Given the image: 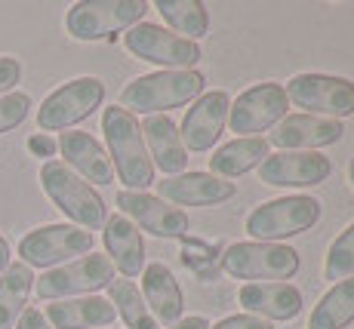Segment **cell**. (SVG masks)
<instances>
[{"instance_id": "cell-1", "label": "cell", "mask_w": 354, "mask_h": 329, "mask_svg": "<svg viewBox=\"0 0 354 329\" xmlns=\"http://www.w3.org/2000/svg\"><path fill=\"white\" fill-rule=\"evenodd\" d=\"M102 133H105L114 176L124 182V191H145L148 185H154V163L148 157L145 139H142V126L133 114L120 105L105 108Z\"/></svg>"}, {"instance_id": "cell-2", "label": "cell", "mask_w": 354, "mask_h": 329, "mask_svg": "<svg viewBox=\"0 0 354 329\" xmlns=\"http://www.w3.org/2000/svg\"><path fill=\"white\" fill-rule=\"evenodd\" d=\"M203 74L192 68V71H154L142 74V77L129 80L120 90V108L136 114H167L173 108H182L188 102H194L197 95H203Z\"/></svg>"}, {"instance_id": "cell-3", "label": "cell", "mask_w": 354, "mask_h": 329, "mask_svg": "<svg viewBox=\"0 0 354 329\" xmlns=\"http://www.w3.org/2000/svg\"><path fill=\"white\" fill-rule=\"evenodd\" d=\"M40 185H44L46 197L56 203V209L65 218H71V225L90 231V234L105 225L108 212L99 191L86 185L77 173H71L62 160H46L40 167Z\"/></svg>"}, {"instance_id": "cell-4", "label": "cell", "mask_w": 354, "mask_h": 329, "mask_svg": "<svg viewBox=\"0 0 354 329\" xmlns=\"http://www.w3.org/2000/svg\"><path fill=\"white\" fill-rule=\"evenodd\" d=\"M324 203L308 194H290L265 200L247 216V234L259 243H283L287 237L305 234L321 222Z\"/></svg>"}, {"instance_id": "cell-5", "label": "cell", "mask_w": 354, "mask_h": 329, "mask_svg": "<svg viewBox=\"0 0 354 329\" xmlns=\"http://www.w3.org/2000/svg\"><path fill=\"white\" fill-rule=\"evenodd\" d=\"M299 252L287 243L241 240L222 256V271L247 283H287L299 274Z\"/></svg>"}, {"instance_id": "cell-6", "label": "cell", "mask_w": 354, "mask_h": 329, "mask_svg": "<svg viewBox=\"0 0 354 329\" xmlns=\"http://www.w3.org/2000/svg\"><path fill=\"white\" fill-rule=\"evenodd\" d=\"M96 237L90 231L77 228V225H40V228L28 231L19 240V258L28 268H59V265L71 262V258H84L93 252Z\"/></svg>"}, {"instance_id": "cell-7", "label": "cell", "mask_w": 354, "mask_h": 329, "mask_svg": "<svg viewBox=\"0 0 354 329\" xmlns=\"http://www.w3.org/2000/svg\"><path fill=\"white\" fill-rule=\"evenodd\" d=\"M148 12L145 0H86L74 3L65 16V28L74 40H108L118 31H129Z\"/></svg>"}, {"instance_id": "cell-8", "label": "cell", "mask_w": 354, "mask_h": 329, "mask_svg": "<svg viewBox=\"0 0 354 329\" xmlns=\"http://www.w3.org/2000/svg\"><path fill=\"white\" fill-rule=\"evenodd\" d=\"M111 280H114L111 258L90 252L84 258H74V262L40 274V280H34V292L44 301L80 299V296H96L99 290H108Z\"/></svg>"}, {"instance_id": "cell-9", "label": "cell", "mask_w": 354, "mask_h": 329, "mask_svg": "<svg viewBox=\"0 0 354 329\" xmlns=\"http://www.w3.org/2000/svg\"><path fill=\"white\" fill-rule=\"evenodd\" d=\"M283 93L292 105L305 108V114H315V118L342 120L354 114V80L348 77L305 71L290 77Z\"/></svg>"}, {"instance_id": "cell-10", "label": "cell", "mask_w": 354, "mask_h": 329, "mask_svg": "<svg viewBox=\"0 0 354 329\" xmlns=\"http://www.w3.org/2000/svg\"><path fill=\"white\" fill-rule=\"evenodd\" d=\"M102 102H105V84L99 77H74L40 102L37 126L44 133H68L90 118Z\"/></svg>"}, {"instance_id": "cell-11", "label": "cell", "mask_w": 354, "mask_h": 329, "mask_svg": "<svg viewBox=\"0 0 354 329\" xmlns=\"http://www.w3.org/2000/svg\"><path fill=\"white\" fill-rule=\"evenodd\" d=\"M124 46L136 59L151 62L160 71H192L197 62L203 59L201 46L194 40H185L173 34L163 25L154 22H139L124 34Z\"/></svg>"}, {"instance_id": "cell-12", "label": "cell", "mask_w": 354, "mask_h": 329, "mask_svg": "<svg viewBox=\"0 0 354 329\" xmlns=\"http://www.w3.org/2000/svg\"><path fill=\"white\" fill-rule=\"evenodd\" d=\"M287 108H290V99L283 93V86L265 80V84L243 90L231 102L228 126H231V133H237V139H253V135L274 129L277 123L287 118Z\"/></svg>"}, {"instance_id": "cell-13", "label": "cell", "mask_w": 354, "mask_h": 329, "mask_svg": "<svg viewBox=\"0 0 354 329\" xmlns=\"http://www.w3.org/2000/svg\"><path fill=\"white\" fill-rule=\"evenodd\" d=\"M330 157L317 151H277L259 167V179L271 188H315L330 179Z\"/></svg>"}, {"instance_id": "cell-14", "label": "cell", "mask_w": 354, "mask_h": 329, "mask_svg": "<svg viewBox=\"0 0 354 329\" xmlns=\"http://www.w3.org/2000/svg\"><path fill=\"white\" fill-rule=\"evenodd\" d=\"M118 209L120 216H127L136 228L148 231L154 237L176 240L188 234V216L173 203L160 200L158 194L148 191H120L118 194Z\"/></svg>"}, {"instance_id": "cell-15", "label": "cell", "mask_w": 354, "mask_h": 329, "mask_svg": "<svg viewBox=\"0 0 354 329\" xmlns=\"http://www.w3.org/2000/svg\"><path fill=\"white\" fill-rule=\"evenodd\" d=\"M228 108H231V95L225 90H209L197 95L179 126L185 151L203 154V151L213 148L219 142L222 129L228 126Z\"/></svg>"}, {"instance_id": "cell-16", "label": "cell", "mask_w": 354, "mask_h": 329, "mask_svg": "<svg viewBox=\"0 0 354 329\" xmlns=\"http://www.w3.org/2000/svg\"><path fill=\"white\" fill-rule=\"evenodd\" d=\"M345 126L342 120L315 118V114H287L265 142L281 151H317L342 142Z\"/></svg>"}, {"instance_id": "cell-17", "label": "cell", "mask_w": 354, "mask_h": 329, "mask_svg": "<svg viewBox=\"0 0 354 329\" xmlns=\"http://www.w3.org/2000/svg\"><path fill=\"white\" fill-rule=\"evenodd\" d=\"M59 154L65 157V167L71 173H77L86 185H111L114 182V167L108 151L102 148L99 139H93L90 133H80V129H68L59 135Z\"/></svg>"}, {"instance_id": "cell-18", "label": "cell", "mask_w": 354, "mask_h": 329, "mask_svg": "<svg viewBox=\"0 0 354 329\" xmlns=\"http://www.w3.org/2000/svg\"><path fill=\"white\" fill-rule=\"evenodd\" d=\"M234 194V182L216 179L209 173H182L158 182V197L173 207H219Z\"/></svg>"}, {"instance_id": "cell-19", "label": "cell", "mask_w": 354, "mask_h": 329, "mask_svg": "<svg viewBox=\"0 0 354 329\" xmlns=\"http://www.w3.org/2000/svg\"><path fill=\"white\" fill-rule=\"evenodd\" d=\"M237 301L247 314L262 320H292L302 311V292L292 283H243Z\"/></svg>"}, {"instance_id": "cell-20", "label": "cell", "mask_w": 354, "mask_h": 329, "mask_svg": "<svg viewBox=\"0 0 354 329\" xmlns=\"http://www.w3.org/2000/svg\"><path fill=\"white\" fill-rule=\"evenodd\" d=\"M102 243H105V252L111 258L114 271H120L124 277H139L145 271V237L142 231L129 222L127 216H111L102 225Z\"/></svg>"}, {"instance_id": "cell-21", "label": "cell", "mask_w": 354, "mask_h": 329, "mask_svg": "<svg viewBox=\"0 0 354 329\" xmlns=\"http://www.w3.org/2000/svg\"><path fill=\"white\" fill-rule=\"evenodd\" d=\"M142 299H145L151 317L163 326H173L182 320L185 311V296L179 290V280L173 277V271L163 262H151L142 271Z\"/></svg>"}, {"instance_id": "cell-22", "label": "cell", "mask_w": 354, "mask_h": 329, "mask_svg": "<svg viewBox=\"0 0 354 329\" xmlns=\"http://www.w3.org/2000/svg\"><path fill=\"white\" fill-rule=\"evenodd\" d=\"M142 139H145L148 157H151L154 169L167 176H182L188 167V151L182 145L179 126L167 118V114H151L142 120Z\"/></svg>"}, {"instance_id": "cell-23", "label": "cell", "mask_w": 354, "mask_h": 329, "mask_svg": "<svg viewBox=\"0 0 354 329\" xmlns=\"http://www.w3.org/2000/svg\"><path fill=\"white\" fill-rule=\"evenodd\" d=\"M46 323L53 329H105L114 323V305L102 296H80L50 301L44 311Z\"/></svg>"}, {"instance_id": "cell-24", "label": "cell", "mask_w": 354, "mask_h": 329, "mask_svg": "<svg viewBox=\"0 0 354 329\" xmlns=\"http://www.w3.org/2000/svg\"><path fill=\"white\" fill-rule=\"evenodd\" d=\"M268 157V142L265 135H253V139H231L219 151H213L209 157V176L216 179H241L250 169L262 167V160Z\"/></svg>"}, {"instance_id": "cell-25", "label": "cell", "mask_w": 354, "mask_h": 329, "mask_svg": "<svg viewBox=\"0 0 354 329\" xmlns=\"http://www.w3.org/2000/svg\"><path fill=\"white\" fill-rule=\"evenodd\" d=\"M34 271L22 262H12L0 274V329H16L19 317L28 308V296L34 290Z\"/></svg>"}, {"instance_id": "cell-26", "label": "cell", "mask_w": 354, "mask_h": 329, "mask_svg": "<svg viewBox=\"0 0 354 329\" xmlns=\"http://www.w3.org/2000/svg\"><path fill=\"white\" fill-rule=\"evenodd\" d=\"M354 323V277L333 283L308 317V329H345Z\"/></svg>"}, {"instance_id": "cell-27", "label": "cell", "mask_w": 354, "mask_h": 329, "mask_svg": "<svg viewBox=\"0 0 354 329\" xmlns=\"http://www.w3.org/2000/svg\"><path fill=\"white\" fill-rule=\"evenodd\" d=\"M154 10L163 16L169 31L185 40H201L209 34V10L201 0H158Z\"/></svg>"}, {"instance_id": "cell-28", "label": "cell", "mask_w": 354, "mask_h": 329, "mask_svg": "<svg viewBox=\"0 0 354 329\" xmlns=\"http://www.w3.org/2000/svg\"><path fill=\"white\" fill-rule=\"evenodd\" d=\"M108 301L114 305V314L127 323V329H160V323L151 317L145 299H142L139 286L127 277H114L108 283Z\"/></svg>"}, {"instance_id": "cell-29", "label": "cell", "mask_w": 354, "mask_h": 329, "mask_svg": "<svg viewBox=\"0 0 354 329\" xmlns=\"http://www.w3.org/2000/svg\"><path fill=\"white\" fill-rule=\"evenodd\" d=\"M324 277L339 283V280L354 277V222L330 243L324 258Z\"/></svg>"}, {"instance_id": "cell-30", "label": "cell", "mask_w": 354, "mask_h": 329, "mask_svg": "<svg viewBox=\"0 0 354 329\" xmlns=\"http://www.w3.org/2000/svg\"><path fill=\"white\" fill-rule=\"evenodd\" d=\"M31 114V95L28 93H10L0 95V135L12 133L16 126H22Z\"/></svg>"}, {"instance_id": "cell-31", "label": "cell", "mask_w": 354, "mask_h": 329, "mask_svg": "<svg viewBox=\"0 0 354 329\" xmlns=\"http://www.w3.org/2000/svg\"><path fill=\"white\" fill-rule=\"evenodd\" d=\"M22 80V65L12 56H0V95L16 93V84Z\"/></svg>"}, {"instance_id": "cell-32", "label": "cell", "mask_w": 354, "mask_h": 329, "mask_svg": "<svg viewBox=\"0 0 354 329\" xmlns=\"http://www.w3.org/2000/svg\"><path fill=\"white\" fill-rule=\"evenodd\" d=\"M209 329H274V326L262 317H253V314H231V317H222Z\"/></svg>"}, {"instance_id": "cell-33", "label": "cell", "mask_w": 354, "mask_h": 329, "mask_svg": "<svg viewBox=\"0 0 354 329\" xmlns=\"http://www.w3.org/2000/svg\"><path fill=\"white\" fill-rule=\"evenodd\" d=\"M56 139H50L46 133H37V135H31L28 139V151L31 154H37V157H53L56 154Z\"/></svg>"}, {"instance_id": "cell-34", "label": "cell", "mask_w": 354, "mask_h": 329, "mask_svg": "<svg viewBox=\"0 0 354 329\" xmlns=\"http://www.w3.org/2000/svg\"><path fill=\"white\" fill-rule=\"evenodd\" d=\"M16 329H53V326L46 323L44 311H37V308H25V314L19 317Z\"/></svg>"}, {"instance_id": "cell-35", "label": "cell", "mask_w": 354, "mask_h": 329, "mask_svg": "<svg viewBox=\"0 0 354 329\" xmlns=\"http://www.w3.org/2000/svg\"><path fill=\"white\" fill-rule=\"evenodd\" d=\"M169 329H209V320L201 317V314H192V317H182L179 323H173Z\"/></svg>"}, {"instance_id": "cell-36", "label": "cell", "mask_w": 354, "mask_h": 329, "mask_svg": "<svg viewBox=\"0 0 354 329\" xmlns=\"http://www.w3.org/2000/svg\"><path fill=\"white\" fill-rule=\"evenodd\" d=\"M10 265H12V250H10V243H6V237L0 234V274L10 268Z\"/></svg>"}, {"instance_id": "cell-37", "label": "cell", "mask_w": 354, "mask_h": 329, "mask_svg": "<svg viewBox=\"0 0 354 329\" xmlns=\"http://www.w3.org/2000/svg\"><path fill=\"white\" fill-rule=\"evenodd\" d=\"M348 182H351V185H354V160H351V163H348Z\"/></svg>"}]
</instances>
